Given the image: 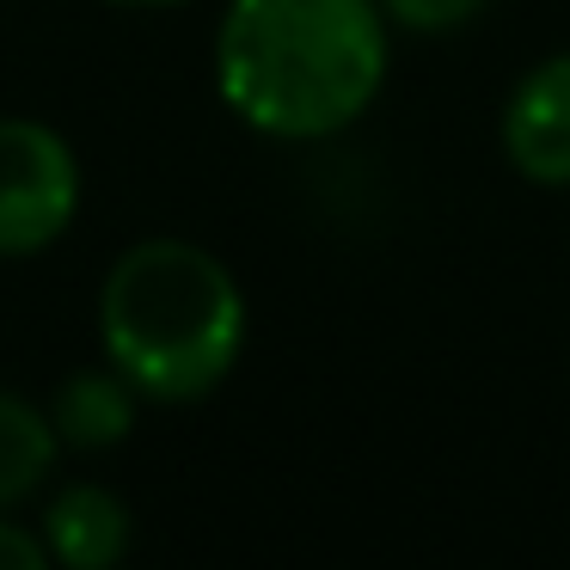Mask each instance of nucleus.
Masks as SVG:
<instances>
[{
	"mask_svg": "<svg viewBox=\"0 0 570 570\" xmlns=\"http://www.w3.org/2000/svg\"><path fill=\"white\" fill-rule=\"evenodd\" d=\"M393 31L381 0H227L215 87L271 141H325L386 87Z\"/></svg>",
	"mask_w": 570,
	"mask_h": 570,
	"instance_id": "f257e3e1",
	"label": "nucleus"
},
{
	"mask_svg": "<svg viewBox=\"0 0 570 570\" xmlns=\"http://www.w3.org/2000/svg\"><path fill=\"white\" fill-rule=\"evenodd\" d=\"M99 344L154 405L209 399L246 350V295L197 239H136L99 288Z\"/></svg>",
	"mask_w": 570,
	"mask_h": 570,
	"instance_id": "f03ea898",
	"label": "nucleus"
},
{
	"mask_svg": "<svg viewBox=\"0 0 570 570\" xmlns=\"http://www.w3.org/2000/svg\"><path fill=\"white\" fill-rule=\"evenodd\" d=\"M80 215V160L62 129L0 117V258H38Z\"/></svg>",
	"mask_w": 570,
	"mask_h": 570,
	"instance_id": "7ed1b4c3",
	"label": "nucleus"
},
{
	"mask_svg": "<svg viewBox=\"0 0 570 570\" xmlns=\"http://www.w3.org/2000/svg\"><path fill=\"white\" fill-rule=\"evenodd\" d=\"M503 160L540 190H570V56H546L503 99Z\"/></svg>",
	"mask_w": 570,
	"mask_h": 570,
	"instance_id": "20e7f679",
	"label": "nucleus"
},
{
	"mask_svg": "<svg viewBox=\"0 0 570 570\" xmlns=\"http://www.w3.org/2000/svg\"><path fill=\"white\" fill-rule=\"evenodd\" d=\"M129 503L92 479H75L43 509V546L68 570H111L129 552Z\"/></svg>",
	"mask_w": 570,
	"mask_h": 570,
	"instance_id": "39448f33",
	"label": "nucleus"
},
{
	"mask_svg": "<svg viewBox=\"0 0 570 570\" xmlns=\"http://www.w3.org/2000/svg\"><path fill=\"white\" fill-rule=\"evenodd\" d=\"M136 411H141V393L129 386V374L111 368V362H105V368H75L50 399L56 435H62V448H80V454L117 448L136 430Z\"/></svg>",
	"mask_w": 570,
	"mask_h": 570,
	"instance_id": "423d86ee",
	"label": "nucleus"
},
{
	"mask_svg": "<svg viewBox=\"0 0 570 570\" xmlns=\"http://www.w3.org/2000/svg\"><path fill=\"white\" fill-rule=\"evenodd\" d=\"M56 454H62V435H56L50 411L0 386V509L26 503L56 472Z\"/></svg>",
	"mask_w": 570,
	"mask_h": 570,
	"instance_id": "0eeeda50",
	"label": "nucleus"
},
{
	"mask_svg": "<svg viewBox=\"0 0 570 570\" xmlns=\"http://www.w3.org/2000/svg\"><path fill=\"white\" fill-rule=\"evenodd\" d=\"M386 26L417 31V38H442V31L466 26V19L484 13V0H381Z\"/></svg>",
	"mask_w": 570,
	"mask_h": 570,
	"instance_id": "6e6552de",
	"label": "nucleus"
},
{
	"mask_svg": "<svg viewBox=\"0 0 570 570\" xmlns=\"http://www.w3.org/2000/svg\"><path fill=\"white\" fill-rule=\"evenodd\" d=\"M43 564H50L43 533H26L19 521H0V570H43Z\"/></svg>",
	"mask_w": 570,
	"mask_h": 570,
	"instance_id": "1a4fd4ad",
	"label": "nucleus"
},
{
	"mask_svg": "<svg viewBox=\"0 0 570 570\" xmlns=\"http://www.w3.org/2000/svg\"><path fill=\"white\" fill-rule=\"evenodd\" d=\"M111 7H148L154 13V7H185V0H111Z\"/></svg>",
	"mask_w": 570,
	"mask_h": 570,
	"instance_id": "9d476101",
	"label": "nucleus"
}]
</instances>
